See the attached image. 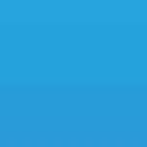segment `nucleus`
Segmentation results:
<instances>
[]
</instances>
